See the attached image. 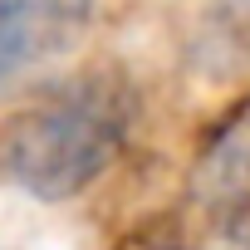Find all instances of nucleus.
<instances>
[{
  "instance_id": "f257e3e1",
  "label": "nucleus",
  "mask_w": 250,
  "mask_h": 250,
  "mask_svg": "<svg viewBox=\"0 0 250 250\" xmlns=\"http://www.w3.org/2000/svg\"><path fill=\"white\" fill-rule=\"evenodd\" d=\"M143 93L123 64L54 69L0 108V182L35 201L98 187L138 133Z\"/></svg>"
},
{
  "instance_id": "20e7f679",
  "label": "nucleus",
  "mask_w": 250,
  "mask_h": 250,
  "mask_svg": "<svg viewBox=\"0 0 250 250\" xmlns=\"http://www.w3.org/2000/svg\"><path fill=\"white\" fill-rule=\"evenodd\" d=\"M226 235H230V245H235V250H250V221H240V226H235V230H226Z\"/></svg>"
},
{
  "instance_id": "f03ea898",
  "label": "nucleus",
  "mask_w": 250,
  "mask_h": 250,
  "mask_svg": "<svg viewBox=\"0 0 250 250\" xmlns=\"http://www.w3.org/2000/svg\"><path fill=\"white\" fill-rule=\"evenodd\" d=\"M98 0H0V108L64 69L98 25Z\"/></svg>"
},
{
  "instance_id": "7ed1b4c3",
  "label": "nucleus",
  "mask_w": 250,
  "mask_h": 250,
  "mask_svg": "<svg viewBox=\"0 0 250 250\" xmlns=\"http://www.w3.org/2000/svg\"><path fill=\"white\" fill-rule=\"evenodd\" d=\"M187 206L216 230L250 221V98H235L196 138L187 162Z\"/></svg>"
}]
</instances>
